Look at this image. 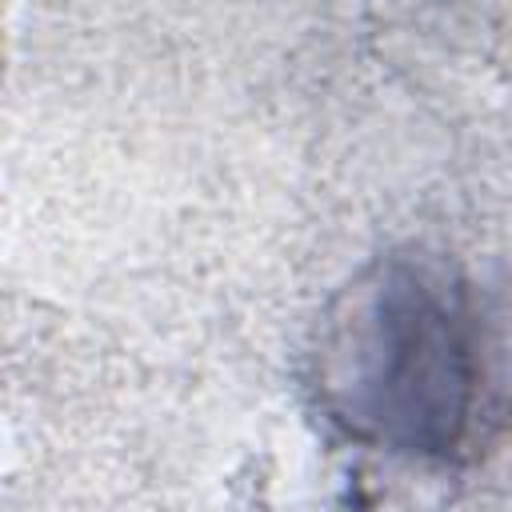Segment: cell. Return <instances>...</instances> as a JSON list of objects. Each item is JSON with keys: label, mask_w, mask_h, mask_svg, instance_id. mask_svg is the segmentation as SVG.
I'll return each mask as SVG.
<instances>
[{"label": "cell", "mask_w": 512, "mask_h": 512, "mask_svg": "<svg viewBox=\"0 0 512 512\" xmlns=\"http://www.w3.org/2000/svg\"><path fill=\"white\" fill-rule=\"evenodd\" d=\"M352 408L416 448L452 444L472 388L456 312L424 284L400 280L372 300V328L352 352Z\"/></svg>", "instance_id": "obj_1"}]
</instances>
